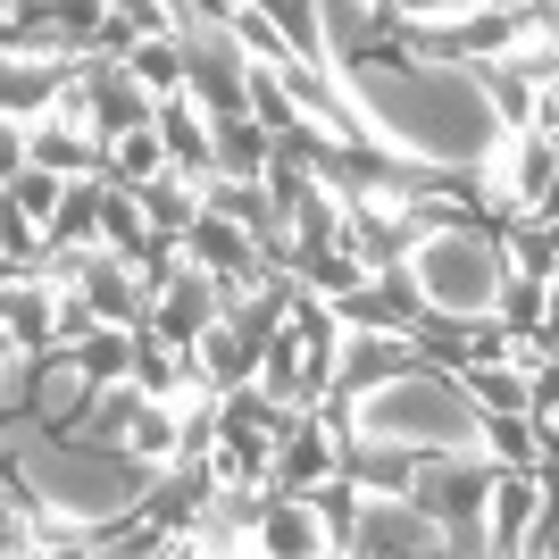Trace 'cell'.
Returning a JSON list of instances; mask_svg holds the SVG:
<instances>
[{"label":"cell","mask_w":559,"mask_h":559,"mask_svg":"<svg viewBox=\"0 0 559 559\" xmlns=\"http://www.w3.org/2000/svg\"><path fill=\"white\" fill-rule=\"evenodd\" d=\"M334 100L359 117V134L418 167H485L510 151V109L467 59H350L326 75Z\"/></svg>","instance_id":"6da1fadb"},{"label":"cell","mask_w":559,"mask_h":559,"mask_svg":"<svg viewBox=\"0 0 559 559\" xmlns=\"http://www.w3.org/2000/svg\"><path fill=\"white\" fill-rule=\"evenodd\" d=\"M343 443L368 451V460H393V451H426V460H501L485 426V401L467 393L460 376L435 368H393L368 376L343 393Z\"/></svg>","instance_id":"7a4b0ae2"},{"label":"cell","mask_w":559,"mask_h":559,"mask_svg":"<svg viewBox=\"0 0 559 559\" xmlns=\"http://www.w3.org/2000/svg\"><path fill=\"white\" fill-rule=\"evenodd\" d=\"M9 460H17V492L43 501V518L68 535H100V526H117L151 501V460L117 443H59L34 418L9 426Z\"/></svg>","instance_id":"3957f363"},{"label":"cell","mask_w":559,"mask_h":559,"mask_svg":"<svg viewBox=\"0 0 559 559\" xmlns=\"http://www.w3.org/2000/svg\"><path fill=\"white\" fill-rule=\"evenodd\" d=\"M401 276L435 318L451 326H485L492 309L510 301V276H501V251H492L476 226H426L409 251H401Z\"/></svg>","instance_id":"277c9868"},{"label":"cell","mask_w":559,"mask_h":559,"mask_svg":"<svg viewBox=\"0 0 559 559\" xmlns=\"http://www.w3.org/2000/svg\"><path fill=\"white\" fill-rule=\"evenodd\" d=\"M451 526L426 501H401V492L359 485L350 492V559H443Z\"/></svg>","instance_id":"5b68a950"},{"label":"cell","mask_w":559,"mask_h":559,"mask_svg":"<svg viewBox=\"0 0 559 559\" xmlns=\"http://www.w3.org/2000/svg\"><path fill=\"white\" fill-rule=\"evenodd\" d=\"M326 368H334L326 326L318 318H284L276 343L259 350V393L276 401V409H309V401L326 393Z\"/></svg>","instance_id":"8992f818"},{"label":"cell","mask_w":559,"mask_h":559,"mask_svg":"<svg viewBox=\"0 0 559 559\" xmlns=\"http://www.w3.org/2000/svg\"><path fill=\"white\" fill-rule=\"evenodd\" d=\"M226 326V293H217V267H201V259H176L159 284V334L167 343H210V334Z\"/></svg>","instance_id":"52a82bcc"},{"label":"cell","mask_w":559,"mask_h":559,"mask_svg":"<svg viewBox=\"0 0 559 559\" xmlns=\"http://www.w3.org/2000/svg\"><path fill=\"white\" fill-rule=\"evenodd\" d=\"M259 559H334V535L318 518V501H276L259 518Z\"/></svg>","instance_id":"ba28073f"},{"label":"cell","mask_w":559,"mask_h":559,"mask_svg":"<svg viewBox=\"0 0 559 559\" xmlns=\"http://www.w3.org/2000/svg\"><path fill=\"white\" fill-rule=\"evenodd\" d=\"M376 25H384L376 0H318V59H326V75L350 68V59H368Z\"/></svg>","instance_id":"9c48e42d"},{"label":"cell","mask_w":559,"mask_h":559,"mask_svg":"<svg viewBox=\"0 0 559 559\" xmlns=\"http://www.w3.org/2000/svg\"><path fill=\"white\" fill-rule=\"evenodd\" d=\"M75 276H84V309H93L100 326H126V318H134V267H126V251H93Z\"/></svg>","instance_id":"30bf717a"},{"label":"cell","mask_w":559,"mask_h":559,"mask_svg":"<svg viewBox=\"0 0 559 559\" xmlns=\"http://www.w3.org/2000/svg\"><path fill=\"white\" fill-rule=\"evenodd\" d=\"M93 117H100V134H109V142L142 134V75H134V68L93 75Z\"/></svg>","instance_id":"8fae6325"},{"label":"cell","mask_w":559,"mask_h":559,"mask_svg":"<svg viewBox=\"0 0 559 559\" xmlns=\"http://www.w3.org/2000/svg\"><path fill=\"white\" fill-rule=\"evenodd\" d=\"M59 176H68V167H17V176H9V210H17L25 234H50V217H59V201H68Z\"/></svg>","instance_id":"7c38bea8"},{"label":"cell","mask_w":559,"mask_h":559,"mask_svg":"<svg viewBox=\"0 0 559 559\" xmlns=\"http://www.w3.org/2000/svg\"><path fill=\"white\" fill-rule=\"evenodd\" d=\"M93 217H100V242H117L126 259L142 251V210L126 201V192H109V185H100V192H93Z\"/></svg>","instance_id":"4fadbf2b"},{"label":"cell","mask_w":559,"mask_h":559,"mask_svg":"<svg viewBox=\"0 0 559 559\" xmlns=\"http://www.w3.org/2000/svg\"><path fill=\"white\" fill-rule=\"evenodd\" d=\"M460 384H467L476 401H485V409H510V418L526 409V376H518V368H467Z\"/></svg>","instance_id":"5bb4252c"},{"label":"cell","mask_w":559,"mask_h":559,"mask_svg":"<svg viewBox=\"0 0 559 559\" xmlns=\"http://www.w3.org/2000/svg\"><path fill=\"white\" fill-rule=\"evenodd\" d=\"M109 159H117V176H134V185H151V176H159V134L142 126V134L109 142Z\"/></svg>","instance_id":"9a60e30c"},{"label":"cell","mask_w":559,"mask_h":559,"mask_svg":"<svg viewBox=\"0 0 559 559\" xmlns=\"http://www.w3.org/2000/svg\"><path fill=\"white\" fill-rule=\"evenodd\" d=\"M109 9L134 25L142 43H167V34H176V9H167V0H109Z\"/></svg>","instance_id":"2e32d148"},{"label":"cell","mask_w":559,"mask_h":559,"mask_svg":"<svg viewBox=\"0 0 559 559\" xmlns=\"http://www.w3.org/2000/svg\"><path fill=\"white\" fill-rule=\"evenodd\" d=\"M326 460H334V451L318 443V435H293V451H284V476H293V485H301V476H326Z\"/></svg>","instance_id":"e0dca14e"},{"label":"cell","mask_w":559,"mask_h":559,"mask_svg":"<svg viewBox=\"0 0 559 559\" xmlns=\"http://www.w3.org/2000/svg\"><path fill=\"white\" fill-rule=\"evenodd\" d=\"M535 551H551V559H559V518H551V526H543V543H535Z\"/></svg>","instance_id":"ac0fdd59"}]
</instances>
